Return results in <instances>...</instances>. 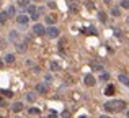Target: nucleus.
<instances>
[{
	"label": "nucleus",
	"mask_w": 129,
	"mask_h": 118,
	"mask_svg": "<svg viewBox=\"0 0 129 118\" xmlns=\"http://www.w3.org/2000/svg\"><path fill=\"white\" fill-rule=\"evenodd\" d=\"M0 67H2V61H0Z\"/></svg>",
	"instance_id": "nucleus-32"
},
{
	"label": "nucleus",
	"mask_w": 129,
	"mask_h": 118,
	"mask_svg": "<svg viewBox=\"0 0 129 118\" xmlns=\"http://www.w3.org/2000/svg\"><path fill=\"white\" fill-rule=\"evenodd\" d=\"M47 7L49 8H56V2H47Z\"/></svg>",
	"instance_id": "nucleus-24"
},
{
	"label": "nucleus",
	"mask_w": 129,
	"mask_h": 118,
	"mask_svg": "<svg viewBox=\"0 0 129 118\" xmlns=\"http://www.w3.org/2000/svg\"><path fill=\"white\" fill-rule=\"evenodd\" d=\"M21 110H23V103H21V102H15V103L12 105V112H15V113H20Z\"/></svg>",
	"instance_id": "nucleus-12"
},
{
	"label": "nucleus",
	"mask_w": 129,
	"mask_h": 118,
	"mask_svg": "<svg viewBox=\"0 0 129 118\" xmlns=\"http://www.w3.org/2000/svg\"><path fill=\"white\" fill-rule=\"evenodd\" d=\"M8 13H7V10H3V12H0V25H5L7 21H8Z\"/></svg>",
	"instance_id": "nucleus-11"
},
{
	"label": "nucleus",
	"mask_w": 129,
	"mask_h": 118,
	"mask_svg": "<svg viewBox=\"0 0 129 118\" xmlns=\"http://www.w3.org/2000/svg\"><path fill=\"white\" fill-rule=\"evenodd\" d=\"M62 118H64V116H62Z\"/></svg>",
	"instance_id": "nucleus-33"
},
{
	"label": "nucleus",
	"mask_w": 129,
	"mask_h": 118,
	"mask_svg": "<svg viewBox=\"0 0 129 118\" xmlns=\"http://www.w3.org/2000/svg\"><path fill=\"white\" fill-rule=\"evenodd\" d=\"M44 80H46V82H51V80H52V76H51V74H47V76L44 77Z\"/></svg>",
	"instance_id": "nucleus-25"
},
{
	"label": "nucleus",
	"mask_w": 129,
	"mask_h": 118,
	"mask_svg": "<svg viewBox=\"0 0 129 118\" xmlns=\"http://www.w3.org/2000/svg\"><path fill=\"white\" fill-rule=\"evenodd\" d=\"M100 79H101V80H108V79H110V74H108V72H103V74L100 76Z\"/></svg>",
	"instance_id": "nucleus-23"
},
{
	"label": "nucleus",
	"mask_w": 129,
	"mask_h": 118,
	"mask_svg": "<svg viewBox=\"0 0 129 118\" xmlns=\"http://www.w3.org/2000/svg\"><path fill=\"white\" fill-rule=\"evenodd\" d=\"M119 7H123V8H129V0H121V3H119Z\"/></svg>",
	"instance_id": "nucleus-21"
},
{
	"label": "nucleus",
	"mask_w": 129,
	"mask_h": 118,
	"mask_svg": "<svg viewBox=\"0 0 129 118\" xmlns=\"http://www.w3.org/2000/svg\"><path fill=\"white\" fill-rule=\"evenodd\" d=\"M7 13H8L10 18H12V16H15V15H16V7L10 5V7H8V10H7Z\"/></svg>",
	"instance_id": "nucleus-15"
},
{
	"label": "nucleus",
	"mask_w": 129,
	"mask_h": 118,
	"mask_svg": "<svg viewBox=\"0 0 129 118\" xmlns=\"http://www.w3.org/2000/svg\"><path fill=\"white\" fill-rule=\"evenodd\" d=\"M113 93H114V87L110 84V85H108L106 89H105V95H113Z\"/></svg>",
	"instance_id": "nucleus-17"
},
{
	"label": "nucleus",
	"mask_w": 129,
	"mask_h": 118,
	"mask_svg": "<svg viewBox=\"0 0 129 118\" xmlns=\"http://www.w3.org/2000/svg\"><path fill=\"white\" fill-rule=\"evenodd\" d=\"M126 108V103L123 100H110V102L105 103V110L110 113H118V112H123Z\"/></svg>",
	"instance_id": "nucleus-1"
},
{
	"label": "nucleus",
	"mask_w": 129,
	"mask_h": 118,
	"mask_svg": "<svg viewBox=\"0 0 129 118\" xmlns=\"http://www.w3.org/2000/svg\"><path fill=\"white\" fill-rule=\"evenodd\" d=\"M33 2H36V3H39V2H43V0H33Z\"/></svg>",
	"instance_id": "nucleus-29"
},
{
	"label": "nucleus",
	"mask_w": 129,
	"mask_h": 118,
	"mask_svg": "<svg viewBox=\"0 0 129 118\" xmlns=\"http://www.w3.org/2000/svg\"><path fill=\"white\" fill-rule=\"evenodd\" d=\"M100 118H110V116H106V115H101Z\"/></svg>",
	"instance_id": "nucleus-28"
},
{
	"label": "nucleus",
	"mask_w": 129,
	"mask_h": 118,
	"mask_svg": "<svg viewBox=\"0 0 129 118\" xmlns=\"http://www.w3.org/2000/svg\"><path fill=\"white\" fill-rule=\"evenodd\" d=\"M126 115H127V118H129V110H127V113H126Z\"/></svg>",
	"instance_id": "nucleus-30"
},
{
	"label": "nucleus",
	"mask_w": 129,
	"mask_h": 118,
	"mask_svg": "<svg viewBox=\"0 0 129 118\" xmlns=\"http://www.w3.org/2000/svg\"><path fill=\"white\" fill-rule=\"evenodd\" d=\"M111 15H113V16H119L121 15V10L118 8V7H113V8H111Z\"/></svg>",
	"instance_id": "nucleus-20"
},
{
	"label": "nucleus",
	"mask_w": 129,
	"mask_h": 118,
	"mask_svg": "<svg viewBox=\"0 0 129 118\" xmlns=\"http://www.w3.org/2000/svg\"><path fill=\"white\" fill-rule=\"evenodd\" d=\"M15 54H5V58H3V61H5V62L7 64H13V62H15Z\"/></svg>",
	"instance_id": "nucleus-14"
},
{
	"label": "nucleus",
	"mask_w": 129,
	"mask_h": 118,
	"mask_svg": "<svg viewBox=\"0 0 129 118\" xmlns=\"http://www.w3.org/2000/svg\"><path fill=\"white\" fill-rule=\"evenodd\" d=\"M29 5V0H18V7L20 8H26Z\"/></svg>",
	"instance_id": "nucleus-18"
},
{
	"label": "nucleus",
	"mask_w": 129,
	"mask_h": 118,
	"mask_svg": "<svg viewBox=\"0 0 129 118\" xmlns=\"http://www.w3.org/2000/svg\"><path fill=\"white\" fill-rule=\"evenodd\" d=\"M33 33H35L36 36H43V35H46V26L41 25V23H36V25L33 26Z\"/></svg>",
	"instance_id": "nucleus-4"
},
{
	"label": "nucleus",
	"mask_w": 129,
	"mask_h": 118,
	"mask_svg": "<svg viewBox=\"0 0 129 118\" xmlns=\"http://www.w3.org/2000/svg\"><path fill=\"white\" fill-rule=\"evenodd\" d=\"M35 90H36V93H43V95H44V93L47 92V85H46V84H36Z\"/></svg>",
	"instance_id": "nucleus-8"
},
{
	"label": "nucleus",
	"mask_w": 129,
	"mask_h": 118,
	"mask_svg": "<svg viewBox=\"0 0 129 118\" xmlns=\"http://www.w3.org/2000/svg\"><path fill=\"white\" fill-rule=\"evenodd\" d=\"M93 7H95V5H93V3H91V2H88V3H87V8H90V10H91V8H93Z\"/></svg>",
	"instance_id": "nucleus-26"
},
{
	"label": "nucleus",
	"mask_w": 129,
	"mask_h": 118,
	"mask_svg": "<svg viewBox=\"0 0 129 118\" xmlns=\"http://www.w3.org/2000/svg\"><path fill=\"white\" fill-rule=\"evenodd\" d=\"M25 100L26 102H35L36 100V90L35 92H26L25 93Z\"/></svg>",
	"instance_id": "nucleus-10"
},
{
	"label": "nucleus",
	"mask_w": 129,
	"mask_h": 118,
	"mask_svg": "<svg viewBox=\"0 0 129 118\" xmlns=\"http://www.w3.org/2000/svg\"><path fill=\"white\" fill-rule=\"evenodd\" d=\"M118 80H119L123 85H126V87H129V77L126 76V74H119L118 76Z\"/></svg>",
	"instance_id": "nucleus-9"
},
{
	"label": "nucleus",
	"mask_w": 129,
	"mask_h": 118,
	"mask_svg": "<svg viewBox=\"0 0 129 118\" xmlns=\"http://www.w3.org/2000/svg\"><path fill=\"white\" fill-rule=\"evenodd\" d=\"M29 15H25V13H20V15H16V23L18 25H21V26H26L29 23Z\"/></svg>",
	"instance_id": "nucleus-3"
},
{
	"label": "nucleus",
	"mask_w": 129,
	"mask_h": 118,
	"mask_svg": "<svg viewBox=\"0 0 129 118\" xmlns=\"http://www.w3.org/2000/svg\"><path fill=\"white\" fill-rule=\"evenodd\" d=\"M8 39L12 43H16V41H20V33L16 31V30H12V31L8 33Z\"/></svg>",
	"instance_id": "nucleus-7"
},
{
	"label": "nucleus",
	"mask_w": 129,
	"mask_h": 118,
	"mask_svg": "<svg viewBox=\"0 0 129 118\" xmlns=\"http://www.w3.org/2000/svg\"><path fill=\"white\" fill-rule=\"evenodd\" d=\"M83 84H85L87 87H93L95 84H96V79H95L91 74H87V76L83 77Z\"/></svg>",
	"instance_id": "nucleus-5"
},
{
	"label": "nucleus",
	"mask_w": 129,
	"mask_h": 118,
	"mask_svg": "<svg viewBox=\"0 0 129 118\" xmlns=\"http://www.w3.org/2000/svg\"><path fill=\"white\" fill-rule=\"evenodd\" d=\"M49 66H51V69H52V70H59V64H57V62H54V61L49 64Z\"/></svg>",
	"instance_id": "nucleus-22"
},
{
	"label": "nucleus",
	"mask_w": 129,
	"mask_h": 118,
	"mask_svg": "<svg viewBox=\"0 0 129 118\" xmlns=\"http://www.w3.org/2000/svg\"><path fill=\"white\" fill-rule=\"evenodd\" d=\"M79 118H87V116H79Z\"/></svg>",
	"instance_id": "nucleus-31"
},
{
	"label": "nucleus",
	"mask_w": 129,
	"mask_h": 118,
	"mask_svg": "<svg viewBox=\"0 0 129 118\" xmlns=\"http://www.w3.org/2000/svg\"><path fill=\"white\" fill-rule=\"evenodd\" d=\"M44 20H46V25H49V26H52L54 23H56V16H54V15H46Z\"/></svg>",
	"instance_id": "nucleus-13"
},
{
	"label": "nucleus",
	"mask_w": 129,
	"mask_h": 118,
	"mask_svg": "<svg viewBox=\"0 0 129 118\" xmlns=\"http://www.w3.org/2000/svg\"><path fill=\"white\" fill-rule=\"evenodd\" d=\"M98 20H100L101 23H105L106 21V13L105 12H98Z\"/></svg>",
	"instance_id": "nucleus-19"
},
{
	"label": "nucleus",
	"mask_w": 129,
	"mask_h": 118,
	"mask_svg": "<svg viewBox=\"0 0 129 118\" xmlns=\"http://www.w3.org/2000/svg\"><path fill=\"white\" fill-rule=\"evenodd\" d=\"M103 2H105V3H108V5H110V3H111V0H103Z\"/></svg>",
	"instance_id": "nucleus-27"
},
{
	"label": "nucleus",
	"mask_w": 129,
	"mask_h": 118,
	"mask_svg": "<svg viewBox=\"0 0 129 118\" xmlns=\"http://www.w3.org/2000/svg\"><path fill=\"white\" fill-rule=\"evenodd\" d=\"M59 28L57 26H47L46 28V35H47V38H51V39H54V38H59Z\"/></svg>",
	"instance_id": "nucleus-2"
},
{
	"label": "nucleus",
	"mask_w": 129,
	"mask_h": 118,
	"mask_svg": "<svg viewBox=\"0 0 129 118\" xmlns=\"http://www.w3.org/2000/svg\"><path fill=\"white\" fill-rule=\"evenodd\" d=\"M28 113H29V115H39V113H41V110H39L38 107H31V108L28 110Z\"/></svg>",
	"instance_id": "nucleus-16"
},
{
	"label": "nucleus",
	"mask_w": 129,
	"mask_h": 118,
	"mask_svg": "<svg viewBox=\"0 0 129 118\" xmlns=\"http://www.w3.org/2000/svg\"><path fill=\"white\" fill-rule=\"evenodd\" d=\"M15 48H16V51H18V53H21V54H23V53H26V51H28V43H20V41H16L15 43Z\"/></svg>",
	"instance_id": "nucleus-6"
}]
</instances>
